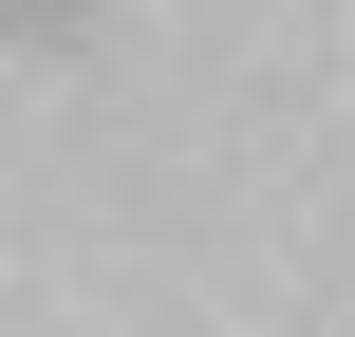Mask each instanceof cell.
I'll return each mask as SVG.
<instances>
[]
</instances>
